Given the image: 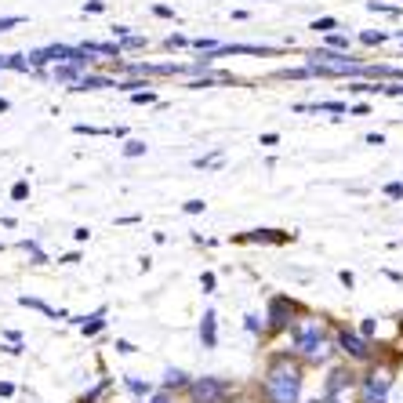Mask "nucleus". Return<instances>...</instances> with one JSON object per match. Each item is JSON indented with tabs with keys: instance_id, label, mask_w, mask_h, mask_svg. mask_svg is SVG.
<instances>
[{
	"instance_id": "f257e3e1",
	"label": "nucleus",
	"mask_w": 403,
	"mask_h": 403,
	"mask_svg": "<svg viewBox=\"0 0 403 403\" xmlns=\"http://www.w3.org/2000/svg\"><path fill=\"white\" fill-rule=\"evenodd\" d=\"M302 385H305V367L302 359L280 349L269 356L265 364V378H262V396L265 403H298L302 399Z\"/></svg>"
},
{
	"instance_id": "f03ea898",
	"label": "nucleus",
	"mask_w": 403,
	"mask_h": 403,
	"mask_svg": "<svg viewBox=\"0 0 403 403\" xmlns=\"http://www.w3.org/2000/svg\"><path fill=\"white\" fill-rule=\"evenodd\" d=\"M334 338L327 331V320L324 316H305V320H294L291 324V352L302 356L305 364L320 367L334 356Z\"/></svg>"
},
{
	"instance_id": "7ed1b4c3",
	"label": "nucleus",
	"mask_w": 403,
	"mask_h": 403,
	"mask_svg": "<svg viewBox=\"0 0 403 403\" xmlns=\"http://www.w3.org/2000/svg\"><path fill=\"white\" fill-rule=\"evenodd\" d=\"M185 399L189 403H232L237 399V385L218 374H204V378H193L185 389Z\"/></svg>"
},
{
	"instance_id": "20e7f679",
	"label": "nucleus",
	"mask_w": 403,
	"mask_h": 403,
	"mask_svg": "<svg viewBox=\"0 0 403 403\" xmlns=\"http://www.w3.org/2000/svg\"><path fill=\"white\" fill-rule=\"evenodd\" d=\"M305 70H309V73H327V77L364 73V66H356V62H352L349 55H342V51H327V48L312 51V55H309V66H305Z\"/></svg>"
},
{
	"instance_id": "39448f33",
	"label": "nucleus",
	"mask_w": 403,
	"mask_h": 403,
	"mask_svg": "<svg viewBox=\"0 0 403 403\" xmlns=\"http://www.w3.org/2000/svg\"><path fill=\"white\" fill-rule=\"evenodd\" d=\"M352 385H359V378H356V371L349 364L345 367H331V374L324 381V399L327 403H349V389Z\"/></svg>"
},
{
	"instance_id": "423d86ee",
	"label": "nucleus",
	"mask_w": 403,
	"mask_h": 403,
	"mask_svg": "<svg viewBox=\"0 0 403 403\" xmlns=\"http://www.w3.org/2000/svg\"><path fill=\"white\" fill-rule=\"evenodd\" d=\"M334 345L342 349L349 359H356V364H371V359H374V345L367 342L364 334H356V331H349V327H342V331L334 334Z\"/></svg>"
},
{
	"instance_id": "0eeeda50",
	"label": "nucleus",
	"mask_w": 403,
	"mask_h": 403,
	"mask_svg": "<svg viewBox=\"0 0 403 403\" xmlns=\"http://www.w3.org/2000/svg\"><path fill=\"white\" fill-rule=\"evenodd\" d=\"M294 312H298V305H294V298H287V294H277V298H269V334L291 331Z\"/></svg>"
},
{
	"instance_id": "6e6552de",
	"label": "nucleus",
	"mask_w": 403,
	"mask_h": 403,
	"mask_svg": "<svg viewBox=\"0 0 403 403\" xmlns=\"http://www.w3.org/2000/svg\"><path fill=\"white\" fill-rule=\"evenodd\" d=\"M392 378H396V367H392V364H374L364 378H359V389H364V392H374V396H389Z\"/></svg>"
},
{
	"instance_id": "1a4fd4ad",
	"label": "nucleus",
	"mask_w": 403,
	"mask_h": 403,
	"mask_svg": "<svg viewBox=\"0 0 403 403\" xmlns=\"http://www.w3.org/2000/svg\"><path fill=\"white\" fill-rule=\"evenodd\" d=\"M200 345L204 349H215L218 345V316H215V309H207L204 320H200Z\"/></svg>"
},
{
	"instance_id": "9d476101",
	"label": "nucleus",
	"mask_w": 403,
	"mask_h": 403,
	"mask_svg": "<svg viewBox=\"0 0 403 403\" xmlns=\"http://www.w3.org/2000/svg\"><path fill=\"white\" fill-rule=\"evenodd\" d=\"M247 244H291L294 232H280V229H254L244 237Z\"/></svg>"
},
{
	"instance_id": "9b49d317",
	"label": "nucleus",
	"mask_w": 403,
	"mask_h": 403,
	"mask_svg": "<svg viewBox=\"0 0 403 403\" xmlns=\"http://www.w3.org/2000/svg\"><path fill=\"white\" fill-rule=\"evenodd\" d=\"M189 381H193V378H189L185 371L167 367V371H164V385H160V389H167V392H175V396H178V392H185V389H189Z\"/></svg>"
},
{
	"instance_id": "f8f14e48",
	"label": "nucleus",
	"mask_w": 403,
	"mask_h": 403,
	"mask_svg": "<svg viewBox=\"0 0 403 403\" xmlns=\"http://www.w3.org/2000/svg\"><path fill=\"white\" fill-rule=\"evenodd\" d=\"M77 324H80V334H84V338H95V334L105 327V305L95 309L91 316H84V320H77Z\"/></svg>"
},
{
	"instance_id": "ddd939ff",
	"label": "nucleus",
	"mask_w": 403,
	"mask_h": 403,
	"mask_svg": "<svg viewBox=\"0 0 403 403\" xmlns=\"http://www.w3.org/2000/svg\"><path fill=\"white\" fill-rule=\"evenodd\" d=\"M18 305H26V309H37V312L51 316V320H66V316H70V312H62V309H51L48 302H40V298H29V294H22V298H18Z\"/></svg>"
},
{
	"instance_id": "4468645a",
	"label": "nucleus",
	"mask_w": 403,
	"mask_h": 403,
	"mask_svg": "<svg viewBox=\"0 0 403 403\" xmlns=\"http://www.w3.org/2000/svg\"><path fill=\"white\" fill-rule=\"evenodd\" d=\"M124 389H127V392H135L138 399H145V396H150L157 385H153V381H142V378H135V374H124Z\"/></svg>"
},
{
	"instance_id": "2eb2a0df",
	"label": "nucleus",
	"mask_w": 403,
	"mask_h": 403,
	"mask_svg": "<svg viewBox=\"0 0 403 403\" xmlns=\"http://www.w3.org/2000/svg\"><path fill=\"white\" fill-rule=\"evenodd\" d=\"M110 389H113V378H102L98 385H95V389H88V392H84L77 403H102L105 396H110Z\"/></svg>"
},
{
	"instance_id": "dca6fc26",
	"label": "nucleus",
	"mask_w": 403,
	"mask_h": 403,
	"mask_svg": "<svg viewBox=\"0 0 403 403\" xmlns=\"http://www.w3.org/2000/svg\"><path fill=\"white\" fill-rule=\"evenodd\" d=\"M98 88H117V80H110V77H80L73 91H98Z\"/></svg>"
},
{
	"instance_id": "f3484780",
	"label": "nucleus",
	"mask_w": 403,
	"mask_h": 403,
	"mask_svg": "<svg viewBox=\"0 0 403 403\" xmlns=\"http://www.w3.org/2000/svg\"><path fill=\"white\" fill-rule=\"evenodd\" d=\"M18 247H22V251L29 254V258H33V265H48V254L40 251V244H37V240H22Z\"/></svg>"
},
{
	"instance_id": "a211bd4d",
	"label": "nucleus",
	"mask_w": 403,
	"mask_h": 403,
	"mask_svg": "<svg viewBox=\"0 0 403 403\" xmlns=\"http://www.w3.org/2000/svg\"><path fill=\"white\" fill-rule=\"evenodd\" d=\"M142 153H145V142H138V138L124 145V157H142Z\"/></svg>"
},
{
	"instance_id": "6ab92c4d",
	"label": "nucleus",
	"mask_w": 403,
	"mask_h": 403,
	"mask_svg": "<svg viewBox=\"0 0 403 403\" xmlns=\"http://www.w3.org/2000/svg\"><path fill=\"white\" fill-rule=\"evenodd\" d=\"M29 197V182H15L11 185V200H26Z\"/></svg>"
},
{
	"instance_id": "aec40b11",
	"label": "nucleus",
	"mask_w": 403,
	"mask_h": 403,
	"mask_svg": "<svg viewBox=\"0 0 403 403\" xmlns=\"http://www.w3.org/2000/svg\"><path fill=\"white\" fill-rule=\"evenodd\" d=\"M77 70H80V66H58V70H55V80H77Z\"/></svg>"
},
{
	"instance_id": "412c9836",
	"label": "nucleus",
	"mask_w": 403,
	"mask_h": 403,
	"mask_svg": "<svg viewBox=\"0 0 403 403\" xmlns=\"http://www.w3.org/2000/svg\"><path fill=\"white\" fill-rule=\"evenodd\" d=\"M385 197L389 200H403V182H389L385 185Z\"/></svg>"
},
{
	"instance_id": "4be33fe9",
	"label": "nucleus",
	"mask_w": 403,
	"mask_h": 403,
	"mask_svg": "<svg viewBox=\"0 0 403 403\" xmlns=\"http://www.w3.org/2000/svg\"><path fill=\"white\" fill-rule=\"evenodd\" d=\"M338 22H334V18H316V22H312V29L316 33H327V29H334Z\"/></svg>"
},
{
	"instance_id": "5701e85b",
	"label": "nucleus",
	"mask_w": 403,
	"mask_h": 403,
	"mask_svg": "<svg viewBox=\"0 0 403 403\" xmlns=\"http://www.w3.org/2000/svg\"><path fill=\"white\" fill-rule=\"evenodd\" d=\"M113 349H117V352H124V356H131V352H135V345L127 342V338H117V342H113Z\"/></svg>"
},
{
	"instance_id": "b1692460",
	"label": "nucleus",
	"mask_w": 403,
	"mask_h": 403,
	"mask_svg": "<svg viewBox=\"0 0 403 403\" xmlns=\"http://www.w3.org/2000/svg\"><path fill=\"white\" fill-rule=\"evenodd\" d=\"M374 331H378V324H374V320H364V324H359V334H364L367 342H371V338H374Z\"/></svg>"
},
{
	"instance_id": "393cba45",
	"label": "nucleus",
	"mask_w": 403,
	"mask_h": 403,
	"mask_svg": "<svg viewBox=\"0 0 403 403\" xmlns=\"http://www.w3.org/2000/svg\"><path fill=\"white\" fill-rule=\"evenodd\" d=\"M204 207H207L204 200H185V215H200Z\"/></svg>"
},
{
	"instance_id": "a878e982",
	"label": "nucleus",
	"mask_w": 403,
	"mask_h": 403,
	"mask_svg": "<svg viewBox=\"0 0 403 403\" xmlns=\"http://www.w3.org/2000/svg\"><path fill=\"white\" fill-rule=\"evenodd\" d=\"M359 40H364V44H381V40H385V33H374V29H367V33L359 37Z\"/></svg>"
},
{
	"instance_id": "bb28decb",
	"label": "nucleus",
	"mask_w": 403,
	"mask_h": 403,
	"mask_svg": "<svg viewBox=\"0 0 403 403\" xmlns=\"http://www.w3.org/2000/svg\"><path fill=\"white\" fill-rule=\"evenodd\" d=\"M244 327H247L251 334H258V331H262V327H258V316H251V312L244 316Z\"/></svg>"
},
{
	"instance_id": "cd10ccee",
	"label": "nucleus",
	"mask_w": 403,
	"mask_h": 403,
	"mask_svg": "<svg viewBox=\"0 0 403 403\" xmlns=\"http://www.w3.org/2000/svg\"><path fill=\"white\" fill-rule=\"evenodd\" d=\"M367 8H371V11H385V15H399V8H389V4H378V0H371Z\"/></svg>"
},
{
	"instance_id": "c85d7f7f",
	"label": "nucleus",
	"mask_w": 403,
	"mask_h": 403,
	"mask_svg": "<svg viewBox=\"0 0 403 403\" xmlns=\"http://www.w3.org/2000/svg\"><path fill=\"white\" fill-rule=\"evenodd\" d=\"M200 287L211 294V291H215V272H204V277H200Z\"/></svg>"
},
{
	"instance_id": "c756f323",
	"label": "nucleus",
	"mask_w": 403,
	"mask_h": 403,
	"mask_svg": "<svg viewBox=\"0 0 403 403\" xmlns=\"http://www.w3.org/2000/svg\"><path fill=\"white\" fill-rule=\"evenodd\" d=\"M331 48L334 51H345L349 48V37H331Z\"/></svg>"
},
{
	"instance_id": "7c9ffc66",
	"label": "nucleus",
	"mask_w": 403,
	"mask_h": 403,
	"mask_svg": "<svg viewBox=\"0 0 403 403\" xmlns=\"http://www.w3.org/2000/svg\"><path fill=\"white\" fill-rule=\"evenodd\" d=\"M120 48H131V51H135V48H145V40H142V37H127Z\"/></svg>"
},
{
	"instance_id": "2f4dec72",
	"label": "nucleus",
	"mask_w": 403,
	"mask_h": 403,
	"mask_svg": "<svg viewBox=\"0 0 403 403\" xmlns=\"http://www.w3.org/2000/svg\"><path fill=\"white\" fill-rule=\"evenodd\" d=\"M77 262H80L77 251H70V254H62V258H58V265H77Z\"/></svg>"
},
{
	"instance_id": "473e14b6",
	"label": "nucleus",
	"mask_w": 403,
	"mask_h": 403,
	"mask_svg": "<svg viewBox=\"0 0 403 403\" xmlns=\"http://www.w3.org/2000/svg\"><path fill=\"white\" fill-rule=\"evenodd\" d=\"M338 280H342V284H345L349 291H352V284H356V277H352V272H349V269H342V272H338Z\"/></svg>"
},
{
	"instance_id": "72a5a7b5",
	"label": "nucleus",
	"mask_w": 403,
	"mask_h": 403,
	"mask_svg": "<svg viewBox=\"0 0 403 403\" xmlns=\"http://www.w3.org/2000/svg\"><path fill=\"white\" fill-rule=\"evenodd\" d=\"M88 237H91V229H84V225H80V229H73V240H80V244H84Z\"/></svg>"
},
{
	"instance_id": "f704fd0d",
	"label": "nucleus",
	"mask_w": 403,
	"mask_h": 403,
	"mask_svg": "<svg viewBox=\"0 0 403 403\" xmlns=\"http://www.w3.org/2000/svg\"><path fill=\"white\" fill-rule=\"evenodd\" d=\"M18 22H22V18H0V33L11 29V26H18Z\"/></svg>"
},
{
	"instance_id": "c9c22d12",
	"label": "nucleus",
	"mask_w": 403,
	"mask_h": 403,
	"mask_svg": "<svg viewBox=\"0 0 403 403\" xmlns=\"http://www.w3.org/2000/svg\"><path fill=\"white\" fill-rule=\"evenodd\" d=\"M4 338H8V342H15V345H22V334H18V331H4Z\"/></svg>"
},
{
	"instance_id": "e433bc0d",
	"label": "nucleus",
	"mask_w": 403,
	"mask_h": 403,
	"mask_svg": "<svg viewBox=\"0 0 403 403\" xmlns=\"http://www.w3.org/2000/svg\"><path fill=\"white\" fill-rule=\"evenodd\" d=\"M153 98H157L153 91H138V95H135V102H153Z\"/></svg>"
},
{
	"instance_id": "4c0bfd02",
	"label": "nucleus",
	"mask_w": 403,
	"mask_h": 403,
	"mask_svg": "<svg viewBox=\"0 0 403 403\" xmlns=\"http://www.w3.org/2000/svg\"><path fill=\"white\" fill-rule=\"evenodd\" d=\"M15 392V385H11V381H0V396H11Z\"/></svg>"
},
{
	"instance_id": "58836bf2",
	"label": "nucleus",
	"mask_w": 403,
	"mask_h": 403,
	"mask_svg": "<svg viewBox=\"0 0 403 403\" xmlns=\"http://www.w3.org/2000/svg\"><path fill=\"white\" fill-rule=\"evenodd\" d=\"M8 110V98H0V113H4Z\"/></svg>"
},
{
	"instance_id": "ea45409f",
	"label": "nucleus",
	"mask_w": 403,
	"mask_h": 403,
	"mask_svg": "<svg viewBox=\"0 0 403 403\" xmlns=\"http://www.w3.org/2000/svg\"><path fill=\"white\" fill-rule=\"evenodd\" d=\"M0 251H4V240H0Z\"/></svg>"
},
{
	"instance_id": "a19ab883",
	"label": "nucleus",
	"mask_w": 403,
	"mask_h": 403,
	"mask_svg": "<svg viewBox=\"0 0 403 403\" xmlns=\"http://www.w3.org/2000/svg\"><path fill=\"white\" fill-rule=\"evenodd\" d=\"M399 40H403V33H399Z\"/></svg>"
}]
</instances>
